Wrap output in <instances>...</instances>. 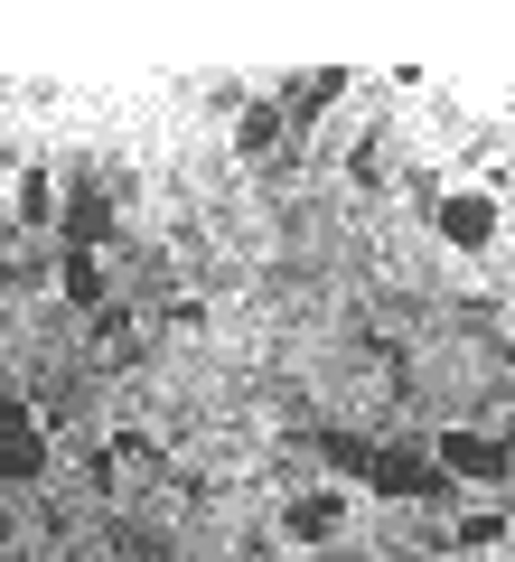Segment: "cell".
<instances>
[{
  "instance_id": "52a82bcc",
  "label": "cell",
  "mask_w": 515,
  "mask_h": 562,
  "mask_svg": "<svg viewBox=\"0 0 515 562\" xmlns=\"http://www.w3.org/2000/svg\"><path fill=\"white\" fill-rule=\"evenodd\" d=\"M337 525H347V506H337V497H291V506H281V535H291L300 553H318Z\"/></svg>"
},
{
  "instance_id": "30bf717a",
  "label": "cell",
  "mask_w": 515,
  "mask_h": 562,
  "mask_svg": "<svg viewBox=\"0 0 515 562\" xmlns=\"http://www.w3.org/2000/svg\"><path fill=\"white\" fill-rule=\"evenodd\" d=\"M20 225H57V179L47 169H20Z\"/></svg>"
},
{
  "instance_id": "8fae6325",
  "label": "cell",
  "mask_w": 515,
  "mask_h": 562,
  "mask_svg": "<svg viewBox=\"0 0 515 562\" xmlns=\"http://www.w3.org/2000/svg\"><path fill=\"white\" fill-rule=\"evenodd\" d=\"M318 450H328V460L347 469V479H357V469H366V450H376V441H357V431H318Z\"/></svg>"
},
{
  "instance_id": "3957f363",
  "label": "cell",
  "mask_w": 515,
  "mask_h": 562,
  "mask_svg": "<svg viewBox=\"0 0 515 562\" xmlns=\"http://www.w3.org/2000/svg\"><path fill=\"white\" fill-rule=\"evenodd\" d=\"M432 225L450 254H488L496 235H506V206L488 198V188H450V198H432Z\"/></svg>"
},
{
  "instance_id": "6da1fadb",
  "label": "cell",
  "mask_w": 515,
  "mask_h": 562,
  "mask_svg": "<svg viewBox=\"0 0 515 562\" xmlns=\"http://www.w3.org/2000/svg\"><path fill=\"white\" fill-rule=\"evenodd\" d=\"M357 487H376V497H394V506H440V497H450L440 460H432V450H403V441H376V450H366Z\"/></svg>"
},
{
  "instance_id": "7c38bea8",
  "label": "cell",
  "mask_w": 515,
  "mask_h": 562,
  "mask_svg": "<svg viewBox=\"0 0 515 562\" xmlns=\"http://www.w3.org/2000/svg\"><path fill=\"white\" fill-rule=\"evenodd\" d=\"M347 179H357V188H384V150H376V140H357V160H347Z\"/></svg>"
},
{
  "instance_id": "4fadbf2b",
  "label": "cell",
  "mask_w": 515,
  "mask_h": 562,
  "mask_svg": "<svg viewBox=\"0 0 515 562\" xmlns=\"http://www.w3.org/2000/svg\"><path fill=\"white\" fill-rule=\"evenodd\" d=\"M459 543H469V553H488V543H506V525H496V516H469V525H459Z\"/></svg>"
},
{
  "instance_id": "2e32d148",
  "label": "cell",
  "mask_w": 515,
  "mask_h": 562,
  "mask_svg": "<svg viewBox=\"0 0 515 562\" xmlns=\"http://www.w3.org/2000/svg\"><path fill=\"white\" fill-rule=\"evenodd\" d=\"M506 225H515V206H506Z\"/></svg>"
},
{
  "instance_id": "9a60e30c",
  "label": "cell",
  "mask_w": 515,
  "mask_h": 562,
  "mask_svg": "<svg viewBox=\"0 0 515 562\" xmlns=\"http://www.w3.org/2000/svg\"><path fill=\"white\" fill-rule=\"evenodd\" d=\"M506 469H515V441H506Z\"/></svg>"
},
{
  "instance_id": "277c9868",
  "label": "cell",
  "mask_w": 515,
  "mask_h": 562,
  "mask_svg": "<svg viewBox=\"0 0 515 562\" xmlns=\"http://www.w3.org/2000/svg\"><path fill=\"white\" fill-rule=\"evenodd\" d=\"M57 244H76V254H103L113 244V198H103V179H66L57 188Z\"/></svg>"
},
{
  "instance_id": "ba28073f",
  "label": "cell",
  "mask_w": 515,
  "mask_h": 562,
  "mask_svg": "<svg viewBox=\"0 0 515 562\" xmlns=\"http://www.w3.org/2000/svg\"><path fill=\"white\" fill-rule=\"evenodd\" d=\"M281 140H291V122H281V103H244V113H235V150H244V160H272Z\"/></svg>"
},
{
  "instance_id": "5b68a950",
  "label": "cell",
  "mask_w": 515,
  "mask_h": 562,
  "mask_svg": "<svg viewBox=\"0 0 515 562\" xmlns=\"http://www.w3.org/2000/svg\"><path fill=\"white\" fill-rule=\"evenodd\" d=\"M432 460H440V479H450V487H496V479H515L496 431H440Z\"/></svg>"
},
{
  "instance_id": "5bb4252c",
  "label": "cell",
  "mask_w": 515,
  "mask_h": 562,
  "mask_svg": "<svg viewBox=\"0 0 515 562\" xmlns=\"http://www.w3.org/2000/svg\"><path fill=\"white\" fill-rule=\"evenodd\" d=\"M0 543H10V487H0Z\"/></svg>"
},
{
  "instance_id": "8992f818",
  "label": "cell",
  "mask_w": 515,
  "mask_h": 562,
  "mask_svg": "<svg viewBox=\"0 0 515 562\" xmlns=\"http://www.w3.org/2000/svg\"><path fill=\"white\" fill-rule=\"evenodd\" d=\"M347 85H357V76H347V66H310V76H291V85H281V122H291V132H300V122H318V113H328V103L337 94H347Z\"/></svg>"
},
{
  "instance_id": "7a4b0ae2",
  "label": "cell",
  "mask_w": 515,
  "mask_h": 562,
  "mask_svg": "<svg viewBox=\"0 0 515 562\" xmlns=\"http://www.w3.org/2000/svg\"><path fill=\"white\" fill-rule=\"evenodd\" d=\"M47 479V431L29 394H0V487H38Z\"/></svg>"
},
{
  "instance_id": "9c48e42d",
  "label": "cell",
  "mask_w": 515,
  "mask_h": 562,
  "mask_svg": "<svg viewBox=\"0 0 515 562\" xmlns=\"http://www.w3.org/2000/svg\"><path fill=\"white\" fill-rule=\"evenodd\" d=\"M57 291L76 310H103V254H76V244H57Z\"/></svg>"
}]
</instances>
